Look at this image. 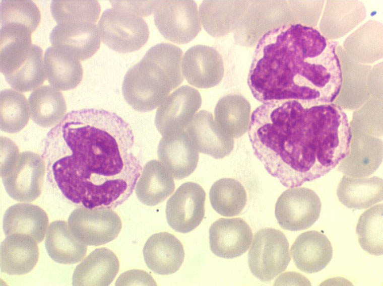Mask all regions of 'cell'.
I'll return each mask as SVG.
<instances>
[{"mask_svg": "<svg viewBox=\"0 0 383 286\" xmlns=\"http://www.w3.org/2000/svg\"><path fill=\"white\" fill-rule=\"evenodd\" d=\"M68 224L79 241L94 246L114 240L122 227L119 216L111 208H77L70 214Z\"/></svg>", "mask_w": 383, "mask_h": 286, "instance_id": "cell-8", "label": "cell"}, {"mask_svg": "<svg viewBox=\"0 0 383 286\" xmlns=\"http://www.w3.org/2000/svg\"><path fill=\"white\" fill-rule=\"evenodd\" d=\"M100 37L110 49L125 53L137 51L147 42L148 25L140 16L122 10H105L98 23Z\"/></svg>", "mask_w": 383, "mask_h": 286, "instance_id": "cell-5", "label": "cell"}, {"mask_svg": "<svg viewBox=\"0 0 383 286\" xmlns=\"http://www.w3.org/2000/svg\"><path fill=\"white\" fill-rule=\"evenodd\" d=\"M156 285L150 274L140 269H133L122 273L117 278L115 285Z\"/></svg>", "mask_w": 383, "mask_h": 286, "instance_id": "cell-39", "label": "cell"}, {"mask_svg": "<svg viewBox=\"0 0 383 286\" xmlns=\"http://www.w3.org/2000/svg\"><path fill=\"white\" fill-rule=\"evenodd\" d=\"M186 132L196 149L215 159L229 155L234 148L233 137L224 132L210 112L202 110L194 115Z\"/></svg>", "mask_w": 383, "mask_h": 286, "instance_id": "cell-16", "label": "cell"}, {"mask_svg": "<svg viewBox=\"0 0 383 286\" xmlns=\"http://www.w3.org/2000/svg\"><path fill=\"white\" fill-rule=\"evenodd\" d=\"M31 34L21 24L1 26L0 70L5 76L16 69L28 56L32 45Z\"/></svg>", "mask_w": 383, "mask_h": 286, "instance_id": "cell-25", "label": "cell"}, {"mask_svg": "<svg viewBox=\"0 0 383 286\" xmlns=\"http://www.w3.org/2000/svg\"><path fill=\"white\" fill-rule=\"evenodd\" d=\"M291 260L289 243L281 231L268 228L255 234L248 255L252 274L268 281L285 271Z\"/></svg>", "mask_w": 383, "mask_h": 286, "instance_id": "cell-6", "label": "cell"}, {"mask_svg": "<svg viewBox=\"0 0 383 286\" xmlns=\"http://www.w3.org/2000/svg\"><path fill=\"white\" fill-rule=\"evenodd\" d=\"M290 253L297 268L306 273L317 272L333 257L332 244L327 236L316 231L299 235L292 245Z\"/></svg>", "mask_w": 383, "mask_h": 286, "instance_id": "cell-19", "label": "cell"}, {"mask_svg": "<svg viewBox=\"0 0 383 286\" xmlns=\"http://www.w3.org/2000/svg\"><path fill=\"white\" fill-rule=\"evenodd\" d=\"M202 98L195 88L184 85L169 95L158 108L155 124L162 136L183 130L200 109Z\"/></svg>", "mask_w": 383, "mask_h": 286, "instance_id": "cell-12", "label": "cell"}, {"mask_svg": "<svg viewBox=\"0 0 383 286\" xmlns=\"http://www.w3.org/2000/svg\"><path fill=\"white\" fill-rule=\"evenodd\" d=\"M205 200V191L199 184H181L167 201L166 215L170 227L181 233L194 230L204 218Z\"/></svg>", "mask_w": 383, "mask_h": 286, "instance_id": "cell-11", "label": "cell"}, {"mask_svg": "<svg viewBox=\"0 0 383 286\" xmlns=\"http://www.w3.org/2000/svg\"><path fill=\"white\" fill-rule=\"evenodd\" d=\"M337 46L316 29L300 23L269 30L259 39L249 69L247 84L253 96L262 103H333L342 84Z\"/></svg>", "mask_w": 383, "mask_h": 286, "instance_id": "cell-3", "label": "cell"}, {"mask_svg": "<svg viewBox=\"0 0 383 286\" xmlns=\"http://www.w3.org/2000/svg\"><path fill=\"white\" fill-rule=\"evenodd\" d=\"M153 11L156 26L171 42L187 43L201 30L197 5L194 1H156Z\"/></svg>", "mask_w": 383, "mask_h": 286, "instance_id": "cell-7", "label": "cell"}, {"mask_svg": "<svg viewBox=\"0 0 383 286\" xmlns=\"http://www.w3.org/2000/svg\"><path fill=\"white\" fill-rule=\"evenodd\" d=\"M383 205L379 204L360 216L356 232L361 248L368 253L380 256L383 253Z\"/></svg>", "mask_w": 383, "mask_h": 286, "instance_id": "cell-34", "label": "cell"}, {"mask_svg": "<svg viewBox=\"0 0 383 286\" xmlns=\"http://www.w3.org/2000/svg\"><path fill=\"white\" fill-rule=\"evenodd\" d=\"M248 134L255 156L287 188L324 176L351 152L348 117L333 103L307 106L295 100L265 102L252 113Z\"/></svg>", "mask_w": 383, "mask_h": 286, "instance_id": "cell-2", "label": "cell"}, {"mask_svg": "<svg viewBox=\"0 0 383 286\" xmlns=\"http://www.w3.org/2000/svg\"><path fill=\"white\" fill-rule=\"evenodd\" d=\"M49 40L52 46L79 60L90 58L100 45L98 28L90 22L58 24L52 29Z\"/></svg>", "mask_w": 383, "mask_h": 286, "instance_id": "cell-13", "label": "cell"}, {"mask_svg": "<svg viewBox=\"0 0 383 286\" xmlns=\"http://www.w3.org/2000/svg\"><path fill=\"white\" fill-rule=\"evenodd\" d=\"M321 207L320 198L312 190L299 187L290 188L277 199L275 214L278 223L283 229L301 231L315 223Z\"/></svg>", "mask_w": 383, "mask_h": 286, "instance_id": "cell-9", "label": "cell"}, {"mask_svg": "<svg viewBox=\"0 0 383 286\" xmlns=\"http://www.w3.org/2000/svg\"><path fill=\"white\" fill-rule=\"evenodd\" d=\"M42 54V49L32 44L26 59L16 70L5 76L13 89L21 92H29L44 82L46 75Z\"/></svg>", "mask_w": 383, "mask_h": 286, "instance_id": "cell-32", "label": "cell"}, {"mask_svg": "<svg viewBox=\"0 0 383 286\" xmlns=\"http://www.w3.org/2000/svg\"><path fill=\"white\" fill-rule=\"evenodd\" d=\"M119 269L116 255L110 249L94 250L76 267L72 276L74 286L109 285Z\"/></svg>", "mask_w": 383, "mask_h": 286, "instance_id": "cell-21", "label": "cell"}, {"mask_svg": "<svg viewBox=\"0 0 383 286\" xmlns=\"http://www.w3.org/2000/svg\"><path fill=\"white\" fill-rule=\"evenodd\" d=\"M129 124L102 109L73 110L51 129L41 157L48 180L68 200L113 208L132 194L142 167Z\"/></svg>", "mask_w": 383, "mask_h": 286, "instance_id": "cell-1", "label": "cell"}, {"mask_svg": "<svg viewBox=\"0 0 383 286\" xmlns=\"http://www.w3.org/2000/svg\"><path fill=\"white\" fill-rule=\"evenodd\" d=\"M182 54L179 47L168 43L151 47L125 75L122 92L126 102L142 112L159 106L183 80Z\"/></svg>", "mask_w": 383, "mask_h": 286, "instance_id": "cell-4", "label": "cell"}, {"mask_svg": "<svg viewBox=\"0 0 383 286\" xmlns=\"http://www.w3.org/2000/svg\"><path fill=\"white\" fill-rule=\"evenodd\" d=\"M250 105L243 96L230 94L221 98L214 110L218 126L232 137L242 136L248 130L250 120Z\"/></svg>", "mask_w": 383, "mask_h": 286, "instance_id": "cell-30", "label": "cell"}, {"mask_svg": "<svg viewBox=\"0 0 383 286\" xmlns=\"http://www.w3.org/2000/svg\"><path fill=\"white\" fill-rule=\"evenodd\" d=\"M45 169V163L38 154L21 153L13 170L2 178L6 192L18 201H34L42 193Z\"/></svg>", "mask_w": 383, "mask_h": 286, "instance_id": "cell-10", "label": "cell"}, {"mask_svg": "<svg viewBox=\"0 0 383 286\" xmlns=\"http://www.w3.org/2000/svg\"><path fill=\"white\" fill-rule=\"evenodd\" d=\"M174 189L172 175L161 162L153 160L145 165L135 191L142 203L154 206L164 201Z\"/></svg>", "mask_w": 383, "mask_h": 286, "instance_id": "cell-24", "label": "cell"}, {"mask_svg": "<svg viewBox=\"0 0 383 286\" xmlns=\"http://www.w3.org/2000/svg\"><path fill=\"white\" fill-rule=\"evenodd\" d=\"M213 209L222 216L230 217L241 213L246 205L247 194L243 186L232 178L216 181L209 191Z\"/></svg>", "mask_w": 383, "mask_h": 286, "instance_id": "cell-31", "label": "cell"}, {"mask_svg": "<svg viewBox=\"0 0 383 286\" xmlns=\"http://www.w3.org/2000/svg\"><path fill=\"white\" fill-rule=\"evenodd\" d=\"M30 113L28 102L21 93L7 89L0 93V128L5 132L21 131L28 123Z\"/></svg>", "mask_w": 383, "mask_h": 286, "instance_id": "cell-33", "label": "cell"}, {"mask_svg": "<svg viewBox=\"0 0 383 286\" xmlns=\"http://www.w3.org/2000/svg\"><path fill=\"white\" fill-rule=\"evenodd\" d=\"M39 256L37 242L21 234L6 236L0 246V267L2 273L21 275L30 272Z\"/></svg>", "mask_w": 383, "mask_h": 286, "instance_id": "cell-20", "label": "cell"}, {"mask_svg": "<svg viewBox=\"0 0 383 286\" xmlns=\"http://www.w3.org/2000/svg\"><path fill=\"white\" fill-rule=\"evenodd\" d=\"M187 82L199 88H210L221 81L224 72L222 57L214 48L196 45L184 53L181 64Z\"/></svg>", "mask_w": 383, "mask_h": 286, "instance_id": "cell-14", "label": "cell"}, {"mask_svg": "<svg viewBox=\"0 0 383 286\" xmlns=\"http://www.w3.org/2000/svg\"><path fill=\"white\" fill-rule=\"evenodd\" d=\"M44 65L48 83L56 89H73L82 81L83 68L80 61L54 47L46 49Z\"/></svg>", "mask_w": 383, "mask_h": 286, "instance_id": "cell-27", "label": "cell"}, {"mask_svg": "<svg viewBox=\"0 0 383 286\" xmlns=\"http://www.w3.org/2000/svg\"><path fill=\"white\" fill-rule=\"evenodd\" d=\"M101 7L97 1L53 0L50 12L57 24L67 22H90L98 20Z\"/></svg>", "mask_w": 383, "mask_h": 286, "instance_id": "cell-35", "label": "cell"}, {"mask_svg": "<svg viewBox=\"0 0 383 286\" xmlns=\"http://www.w3.org/2000/svg\"><path fill=\"white\" fill-rule=\"evenodd\" d=\"M157 156L176 180L186 178L193 173L199 157L198 152L184 130L163 136L157 148Z\"/></svg>", "mask_w": 383, "mask_h": 286, "instance_id": "cell-17", "label": "cell"}, {"mask_svg": "<svg viewBox=\"0 0 383 286\" xmlns=\"http://www.w3.org/2000/svg\"><path fill=\"white\" fill-rule=\"evenodd\" d=\"M339 201L349 208H367L382 201V180L373 176L354 178L344 176L337 189Z\"/></svg>", "mask_w": 383, "mask_h": 286, "instance_id": "cell-28", "label": "cell"}, {"mask_svg": "<svg viewBox=\"0 0 383 286\" xmlns=\"http://www.w3.org/2000/svg\"><path fill=\"white\" fill-rule=\"evenodd\" d=\"M252 239L251 229L241 218H220L209 229L211 251L219 257H239L249 248Z\"/></svg>", "mask_w": 383, "mask_h": 286, "instance_id": "cell-15", "label": "cell"}, {"mask_svg": "<svg viewBox=\"0 0 383 286\" xmlns=\"http://www.w3.org/2000/svg\"><path fill=\"white\" fill-rule=\"evenodd\" d=\"M45 246L49 256L54 261L63 264H73L81 261L86 254L87 245L73 235L68 224L61 220L49 225Z\"/></svg>", "mask_w": 383, "mask_h": 286, "instance_id": "cell-26", "label": "cell"}, {"mask_svg": "<svg viewBox=\"0 0 383 286\" xmlns=\"http://www.w3.org/2000/svg\"><path fill=\"white\" fill-rule=\"evenodd\" d=\"M246 1H204L200 15L205 30L214 37L225 35L236 29L247 8Z\"/></svg>", "mask_w": 383, "mask_h": 286, "instance_id": "cell-23", "label": "cell"}, {"mask_svg": "<svg viewBox=\"0 0 383 286\" xmlns=\"http://www.w3.org/2000/svg\"><path fill=\"white\" fill-rule=\"evenodd\" d=\"M48 223L46 212L39 206L17 203L9 207L4 214L3 231L6 236L21 234L41 243L44 239Z\"/></svg>", "mask_w": 383, "mask_h": 286, "instance_id": "cell-22", "label": "cell"}, {"mask_svg": "<svg viewBox=\"0 0 383 286\" xmlns=\"http://www.w3.org/2000/svg\"><path fill=\"white\" fill-rule=\"evenodd\" d=\"M20 154L17 146L12 140L6 137H1V178L7 176L13 170L18 160Z\"/></svg>", "mask_w": 383, "mask_h": 286, "instance_id": "cell-37", "label": "cell"}, {"mask_svg": "<svg viewBox=\"0 0 383 286\" xmlns=\"http://www.w3.org/2000/svg\"><path fill=\"white\" fill-rule=\"evenodd\" d=\"M32 121L43 127L57 125L66 115L67 104L62 94L49 85L41 86L28 97Z\"/></svg>", "mask_w": 383, "mask_h": 286, "instance_id": "cell-29", "label": "cell"}, {"mask_svg": "<svg viewBox=\"0 0 383 286\" xmlns=\"http://www.w3.org/2000/svg\"><path fill=\"white\" fill-rule=\"evenodd\" d=\"M143 256L148 267L154 273L169 275L181 266L184 251L180 241L168 232H160L150 236L143 248Z\"/></svg>", "mask_w": 383, "mask_h": 286, "instance_id": "cell-18", "label": "cell"}, {"mask_svg": "<svg viewBox=\"0 0 383 286\" xmlns=\"http://www.w3.org/2000/svg\"><path fill=\"white\" fill-rule=\"evenodd\" d=\"M113 8L127 11L139 16H148L154 11L156 1H111Z\"/></svg>", "mask_w": 383, "mask_h": 286, "instance_id": "cell-38", "label": "cell"}, {"mask_svg": "<svg viewBox=\"0 0 383 286\" xmlns=\"http://www.w3.org/2000/svg\"><path fill=\"white\" fill-rule=\"evenodd\" d=\"M41 20L37 5L29 0H3L0 3L1 26L17 23L26 26L32 33Z\"/></svg>", "mask_w": 383, "mask_h": 286, "instance_id": "cell-36", "label": "cell"}]
</instances>
